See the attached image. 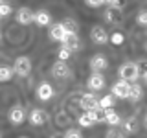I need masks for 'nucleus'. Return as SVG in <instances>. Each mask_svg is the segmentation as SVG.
Masks as SVG:
<instances>
[{
	"mask_svg": "<svg viewBox=\"0 0 147 138\" xmlns=\"http://www.w3.org/2000/svg\"><path fill=\"white\" fill-rule=\"evenodd\" d=\"M30 70H31V61L28 57H18L17 61H15V68H13V72L15 74H18V76H28L30 74Z\"/></svg>",
	"mask_w": 147,
	"mask_h": 138,
	"instance_id": "obj_4",
	"label": "nucleus"
},
{
	"mask_svg": "<svg viewBox=\"0 0 147 138\" xmlns=\"http://www.w3.org/2000/svg\"><path fill=\"white\" fill-rule=\"evenodd\" d=\"M90 37H92V41H94L96 44H105L109 41V33H107V30H105L103 26H94Z\"/></svg>",
	"mask_w": 147,
	"mask_h": 138,
	"instance_id": "obj_5",
	"label": "nucleus"
},
{
	"mask_svg": "<svg viewBox=\"0 0 147 138\" xmlns=\"http://www.w3.org/2000/svg\"><path fill=\"white\" fill-rule=\"evenodd\" d=\"M9 120H11L15 125H18V123H22L26 120V110L20 107V105H15L11 110H9Z\"/></svg>",
	"mask_w": 147,
	"mask_h": 138,
	"instance_id": "obj_10",
	"label": "nucleus"
},
{
	"mask_svg": "<svg viewBox=\"0 0 147 138\" xmlns=\"http://www.w3.org/2000/svg\"><path fill=\"white\" fill-rule=\"evenodd\" d=\"M103 122H107L109 125H119L121 118L118 116V112H114L112 109H103Z\"/></svg>",
	"mask_w": 147,
	"mask_h": 138,
	"instance_id": "obj_16",
	"label": "nucleus"
},
{
	"mask_svg": "<svg viewBox=\"0 0 147 138\" xmlns=\"http://www.w3.org/2000/svg\"><path fill=\"white\" fill-rule=\"evenodd\" d=\"M77 122H79V125L81 127H92V125H94V122H92V120L88 118V114H81V116L79 118H77Z\"/></svg>",
	"mask_w": 147,
	"mask_h": 138,
	"instance_id": "obj_23",
	"label": "nucleus"
},
{
	"mask_svg": "<svg viewBox=\"0 0 147 138\" xmlns=\"http://www.w3.org/2000/svg\"><path fill=\"white\" fill-rule=\"evenodd\" d=\"M64 28L63 24H53L52 26V30H50V37H52L53 41H63V37H64Z\"/></svg>",
	"mask_w": 147,
	"mask_h": 138,
	"instance_id": "obj_18",
	"label": "nucleus"
},
{
	"mask_svg": "<svg viewBox=\"0 0 147 138\" xmlns=\"http://www.w3.org/2000/svg\"><path fill=\"white\" fill-rule=\"evenodd\" d=\"M11 11H13V9H11V6H9V4H0V17H9V15H11Z\"/></svg>",
	"mask_w": 147,
	"mask_h": 138,
	"instance_id": "obj_24",
	"label": "nucleus"
},
{
	"mask_svg": "<svg viewBox=\"0 0 147 138\" xmlns=\"http://www.w3.org/2000/svg\"><path fill=\"white\" fill-rule=\"evenodd\" d=\"M52 76L57 79H66V77H70V68L64 61H57L52 66Z\"/></svg>",
	"mask_w": 147,
	"mask_h": 138,
	"instance_id": "obj_3",
	"label": "nucleus"
},
{
	"mask_svg": "<svg viewBox=\"0 0 147 138\" xmlns=\"http://www.w3.org/2000/svg\"><path fill=\"white\" fill-rule=\"evenodd\" d=\"M0 39H2V35H0Z\"/></svg>",
	"mask_w": 147,
	"mask_h": 138,
	"instance_id": "obj_36",
	"label": "nucleus"
},
{
	"mask_svg": "<svg viewBox=\"0 0 147 138\" xmlns=\"http://www.w3.org/2000/svg\"><path fill=\"white\" fill-rule=\"evenodd\" d=\"M125 6V0H112V4H110V7H116V9H121Z\"/></svg>",
	"mask_w": 147,
	"mask_h": 138,
	"instance_id": "obj_30",
	"label": "nucleus"
},
{
	"mask_svg": "<svg viewBox=\"0 0 147 138\" xmlns=\"http://www.w3.org/2000/svg\"><path fill=\"white\" fill-rule=\"evenodd\" d=\"M105 18L110 22V24H118V22L123 20V15H121V9H116V7H109L105 11Z\"/></svg>",
	"mask_w": 147,
	"mask_h": 138,
	"instance_id": "obj_13",
	"label": "nucleus"
},
{
	"mask_svg": "<svg viewBox=\"0 0 147 138\" xmlns=\"http://www.w3.org/2000/svg\"><path fill=\"white\" fill-rule=\"evenodd\" d=\"M86 85H88V89L92 90H101L105 87V79H103V76L101 74H92V76L88 77V81H86Z\"/></svg>",
	"mask_w": 147,
	"mask_h": 138,
	"instance_id": "obj_12",
	"label": "nucleus"
},
{
	"mask_svg": "<svg viewBox=\"0 0 147 138\" xmlns=\"http://www.w3.org/2000/svg\"><path fill=\"white\" fill-rule=\"evenodd\" d=\"M64 138H83L79 131H76V129H70V131L64 133Z\"/></svg>",
	"mask_w": 147,
	"mask_h": 138,
	"instance_id": "obj_27",
	"label": "nucleus"
},
{
	"mask_svg": "<svg viewBox=\"0 0 147 138\" xmlns=\"http://www.w3.org/2000/svg\"><path fill=\"white\" fill-rule=\"evenodd\" d=\"M20 138H28V136H20Z\"/></svg>",
	"mask_w": 147,
	"mask_h": 138,
	"instance_id": "obj_35",
	"label": "nucleus"
},
{
	"mask_svg": "<svg viewBox=\"0 0 147 138\" xmlns=\"http://www.w3.org/2000/svg\"><path fill=\"white\" fill-rule=\"evenodd\" d=\"M86 4H88L90 7H99L101 4H103V0H85Z\"/></svg>",
	"mask_w": 147,
	"mask_h": 138,
	"instance_id": "obj_31",
	"label": "nucleus"
},
{
	"mask_svg": "<svg viewBox=\"0 0 147 138\" xmlns=\"http://www.w3.org/2000/svg\"><path fill=\"white\" fill-rule=\"evenodd\" d=\"M61 43H63L64 48H68L70 52L79 50V46H81V41H79V37H77V33H72V31H66V33H64Z\"/></svg>",
	"mask_w": 147,
	"mask_h": 138,
	"instance_id": "obj_2",
	"label": "nucleus"
},
{
	"mask_svg": "<svg viewBox=\"0 0 147 138\" xmlns=\"http://www.w3.org/2000/svg\"><path fill=\"white\" fill-rule=\"evenodd\" d=\"M144 79H145V83H147V70L144 72Z\"/></svg>",
	"mask_w": 147,
	"mask_h": 138,
	"instance_id": "obj_34",
	"label": "nucleus"
},
{
	"mask_svg": "<svg viewBox=\"0 0 147 138\" xmlns=\"http://www.w3.org/2000/svg\"><path fill=\"white\" fill-rule=\"evenodd\" d=\"M63 28H64V31H72V33H77V30H79L77 22L72 20V18H66V20L63 22Z\"/></svg>",
	"mask_w": 147,
	"mask_h": 138,
	"instance_id": "obj_21",
	"label": "nucleus"
},
{
	"mask_svg": "<svg viewBox=\"0 0 147 138\" xmlns=\"http://www.w3.org/2000/svg\"><path fill=\"white\" fill-rule=\"evenodd\" d=\"M110 41H112L114 44H121V43H123V35L116 31V33H112V35H110Z\"/></svg>",
	"mask_w": 147,
	"mask_h": 138,
	"instance_id": "obj_28",
	"label": "nucleus"
},
{
	"mask_svg": "<svg viewBox=\"0 0 147 138\" xmlns=\"http://www.w3.org/2000/svg\"><path fill=\"white\" fill-rule=\"evenodd\" d=\"M114 105V96L112 94H109V96H103V98L99 99V109L103 110V109H110Z\"/></svg>",
	"mask_w": 147,
	"mask_h": 138,
	"instance_id": "obj_19",
	"label": "nucleus"
},
{
	"mask_svg": "<svg viewBox=\"0 0 147 138\" xmlns=\"http://www.w3.org/2000/svg\"><path fill=\"white\" fill-rule=\"evenodd\" d=\"M144 125L147 127V114H145V118H144Z\"/></svg>",
	"mask_w": 147,
	"mask_h": 138,
	"instance_id": "obj_33",
	"label": "nucleus"
},
{
	"mask_svg": "<svg viewBox=\"0 0 147 138\" xmlns=\"http://www.w3.org/2000/svg\"><path fill=\"white\" fill-rule=\"evenodd\" d=\"M17 20L18 24H31L33 22V11L30 7H20L17 11Z\"/></svg>",
	"mask_w": 147,
	"mask_h": 138,
	"instance_id": "obj_11",
	"label": "nucleus"
},
{
	"mask_svg": "<svg viewBox=\"0 0 147 138\" xmlns=\"http://www.w3.org/2000/svg\"><path fill=\"white\" fill-rule=\"evenodd\" d=\"M68 57H70V50H68V48H64V46H63V48L59 50V61H66Z\"/></svg>",
	"mask_w": 147,
	"mask_h": 138,
	"instance_id": "obj_26",
	"label": "nucleus"
},
{
	"mask_svg": "<svg viewBox=\"0 0 147 138\" xmlns=\"http://www.w3.org/2000/svg\"><path fill=\"white\" fill-rule=\"evenodd\" d=\"M52 96H53V87L50 83H40L39 89H37V98L40 101H48L52 99Z\"/></svg>",
	"mask_w": 147,
	"mask_h": 138,
	"instance_id": "obj_9",
	"label": "nucleus"
},
{
	"mask_svg": "<svg viewBox=\"0 0 147 138\" xmlns=\"http://www.w3.org/2000/svg\"><path fill=\"white\" fill-rule=\"evenodd\" d=\"M33 20L37 22L39 26H48L50 24V13L48 11H44V9H40V11H37V13H33Z\"/></svg>",
	"mask_w": 147,
	"mask_h": 138,
	"instance_id": "obj_17",
	"label": "nucleus"
},
{
	"mask_svg": "<svg viewBox=\"0 0 147 138\" xmlns=\"http://www.w3.org/2000/svg\"><path fill=\"white\" fill-rule=\"evenodd\" d=\"M136 20H138V24H142V26H147V9H144V11H140V13H138Z\"/></svg>",
	"mask_w": 147,
	"mask_h": 138,
	"instance_id": "obj_25",
	"label": "nucleus"
},
{
	"mask_svg": "<svg viewBox=\"0 0 147 138\" xmlns=\"http://www.w3.org/2000/svg\"><path fill=\"white\" fill-rule=\"evenodd\" d=\"M107 66H109V61H107V57H105V55H101V53H96L94 57L90 59L92 72H103Z\"/></svg>",
	"mask_w": 147,
	"mask_h": 138,
	"instance_id": "obj_6",
	"label": "nucleus"
},
{
	"mask_svg": "<svg viewBox=\"0 0 147 138\" xmlns=\"http://www.w3.org/2000/svg\"><path fill=\"white\" fill-rule=\"evenodd\" d=\"M81 107L85 110H96V109H99V99L94 94H83L81 96Z\"/></svg>",
	"mask_w": 147,
	"mask_h": 138,
	"instance_id": "obj_7",
	"label": "nucleus"
},
{
	"mask_svg": "<svg viewBox=\"0 0 147 138\" xmlns=\"http://www.w3.org/2000/svg\"><path fill=\"white\" fill-rule=\"evenodd\" d=\"M103 4H109V6H110V4H112V0H103Z\"/></svg>",
	"mask_w": 147,
	"mask_h": 138,
	"instance_id": "obj_32",
	"label": "nucleus"
},
{
	"mask_svg": "<svg viewBox=\"0 0 147 138\" xmlns=\"http://www.w3.org/2000/svg\"><path fill=\"white\" fill-rule=\"evenodd\" d=\"M0 4H2V0H0Z\"/></svg>",
	"mask_w": 147,
	"mask_h": 138,
	"instance_id": "obj_37",
	"label": "nucleus"
},
{
	"mask_svg": "<svg viewBox=\"0 0 147 138\" xmlns=\"http://www.w3.org/2000/svg\"><path fill=\"white\" fill-rule=\"evenodd\" d=\"M46 118L48 116H46V112L42 109H33L30 112V122L33 123V125H42V123L46 122Z\"/></svg>",
	"mask_w": 147,
	"mask_h": 138,
	"instance_id": "obj_15",
	"label": "nucleus"
},
{
	"mask_svg": "<svg viewBox=\"0 0 147 138\" xmlns=\"http://www.w3.org/2000/svg\"><path fill=\"white\" fill-rule=\"evenodd\" d=\"M107 138H123V133L116 131V129H110V131L107 133Z\"/></svg>",
	"mask_w": 147,
	"mask_h": 138,
	"instance_id": "obj_29",
	"label": "nucleus"
},
{
	"mask_svg": "<svg viewBox=\"0 0 147 138\" xmlns=\"http://www.w3.org/2000/svg\"><path fill=\"white\" fill-rule=\"evenodd\" d=\"M140 66H138V63H125L121 64V68H119V77H121L123 81L127 83H136L138 77H140Z\"/></svg>",
	"mask_w": 147,
	"mask_h": 138,
	"instance_id": "obj_1",
	"label": "nucleus"
},
{
	"mask_svg": "<svg viewBox=\"0 0 147 138\" xmlns=\"http://www.w3.org/2000/svg\"><path fill=\"white\" fill-rule=\"evenodd\" d=\"M11 77H13V68L0 66V81H9Z\"/></svg>",
	"mask_w": 147,
	"mask_h": 138,
	"instance_id": "obj_22",
	"label": "nucleus"
},
{
	"mask_svg": "<svg viewBox=\"0 0 147 138\" xmlns=\"http://www.w3.org/2000/svg\"><path fill=\"white\" fill-rule=\"evenodd\" d=\"M142 96H144V90H142V87L138 85V83H131V87H129V96L127 99H131L132 103H136V101L142 99Z\"/></svg>",
	"mask_w": 147,
	"mask_h": 138,
	"instance_id": "obj_14",
	"label": "nucleus"
},
{
	"mask_svg": "<svg viewBox=\"0 0 147 138\" xmlns=\"http://www.w3.org/2000/svg\"><path fill=\"white\" fill-rule=\"evenodd\" d=\"M123 129H125V133H136L138 131V122L136 118H129L125 123H123Z\"/></svg>",
	"mask_w": 147,
	"mask_h": 138,
	"instance_id": "obj_20",
	"label": "nucleus"
},
{
	"mask_svg": "<svg viewBox=\"0 0 147 138\" xmlns=\"http://www.w3.org/2000/svg\"><path fill=\"white\" fill-rule=\"evenodd\" d=\"M129 87H131V83H127L123 79L118 81V83H114V85H112V96H118V98L125 99L129 96Z\"/></svg>",
	"mask_w": 147,
	"mask_h": 138,
	"instance_id": "obj_8",
	"label": "nucleus"
}]
</instances>
